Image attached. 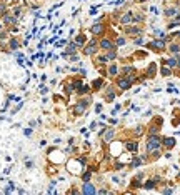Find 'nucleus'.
<instances>
[{"label":"nucleus","mask_w":180,"mask_h":195,"mask_svg":"<svg viewBox=\"0 0 180 195\" xmlns=\"http://www.w3.org/2000/svg\"><path fill=\"white\" fill-rule=\"evenodd\" d=\"M98 47L102 48V50H112V48H114V43L110 42L109 39H102L100 43H98Z\"/></svg>","instance_id":"obj_13"},{"label":"nucleus","mask_w":180,"mask_h":195,"mask_svg":"<svg viewBox=\"0 0 180 195\" xmlns=\"http://www.w3.org/2000/svg\"><path fill=\"white\" fill-rule=\"evenodd\" d=\"M2 20H4V24L5 25H13V24H17V19L15 17H12V15H2Z\"/></svg>","instance_id":"obj_17"},{"label":"nucleus","mask_w":180,"mask_h":195,"mask_svg":"<svg viewBox=\"0 0 180 195\" xmlns=\"http://www.w3.org/2000/svg\"><path fill=\"white\" fill-rule=\"evenodd\" d=\"M117 87H118V89H120V90H129L130 89V87H132V82H130V80H129V78H117Z\"/></svg>","instance_id":"obj_8"},{"label":"nucleus","mask_w":180,"mask_h":195,"mask_svg":"<svg viewBox=\"0 0 180 195\" xmlns=\"http://www.w3.org/2000/svg\"><path fill=\"white\" fill-rule=\"evenodd\" d=\"M125 32L127 33H142V28L140 27H127Z\"/></svg>","instance_id":"obj_24"},{"label":"nucleus","mask_w":180,"mask_h":195,"mask_svg":"<svg viewBox=\"0 0 180 195\" xmlns=\"http://www.w3.org/2000/svg\"><path fill=\"white\" fill-rule=\"evenodd\" d=\"M47 92H48V89H47V87H45V85H40V94H42V95H45Z\"/></svg>","instance_id":"obj_35"},{"label":"nucleus","mask_w":180,"mask_h":195,"mask_svg":"<svg viewBox=\"0 0 180 195\" xmlns=\"http://www.w3.org/2000/svg\"><path fill=\"white\" fill-rule=\"evenodd\" d=\"M92 103V97H85V98H80V100L75 103L74 107V115H82V113H85L87 107Z\"/></svg>","instance_id":"obj_3"},{"label":"nucleus","mask_w":180,"mask_h":195,"mask_svg":"<svg viewBox=\"0 0 180 195\" xmlns=\"http://www.w3.org/2000/svg\"><path fill=\"white\" fill-rule=\"evenodd\" d=\"M144 133H145V127L144 125H138L137 130H135V135H144Z\"/></svg>","instance_id":"obj_30"},{"label":"nucleus","mask_w":180,"mask_h":195,"mask_svg":"<svg viewBox=\"0 0 180 195\" xmlns=\"http://www.w3.org/2000/svg\"><path fill=\"white\" fill-rule=\"evenodd\" d=\"M172 74H173V70L170 68V67H167V65H164L160 68V75H164V77H170Z\"/></svg>","instance_id":"obj_20"},{"label":"nucleus","mask_w":180,"mask_h":195,"mask_svg":"<svg viewBox=\"0 0 180 195\" xmlns=\"http://www.w3.org/2000/svg\"><path fill=\"white\" fill-rule=\"evenodd\" d=\"M162 192H164L165 195H170V194H172V192H173V188H164V190H162Z\"/></svg>","instance_id":"obj_37"},{"label":"nucleus","mask_w":180,"mask_h":195,"mask_svg":"<svg viewBox=\"0 0 180 195\" xmlns=\"http://www.w3.org/2000/svg\"><path fill=\"white\" fill-rule=\"evenodd\" d=\"M127 147V150H130V152H135V150H137L138 148V142H135V140H130L129 144L125 145Z\"/></svg>","instance_id":"obj_21"},{"label":"nucleus","mask_w":180,"mask_h":195,"mask_svg":"<svg viewBox=\"0 0 180 195\" xmlns=\"http://www.w3.org/2000/svg\"><path fill=\"white\" fill-rule=\"evenodd\" d=\"M123 43H125V39H123V37H118V39L115 40V45H123Z\"/></svg>","instance_id":"obj_34"},{"label":"nucleus","mask_w":180,"mask_h":195,"mask_svg":"<svg viewBox=\"0 0 180 195\" xmlns=\"http://www.w3.org/2000/svg\"><path fill=\"white\" fill-rule=\"evenodd\" d=\"M107 60H109V59H107V57H98V59H97V62H102V63H107Z\"/></svg>","instance_id":"obj_38"},{"label":"nucleus","mask_w":180,"mask_h":195,"mask_svg":"<svg viewBox=\"0 0 180 195\" xmlns=\"http://www.w3.org/2000/svg\"><path fill=\"white\" fill-rule=\"evenodd\" d=\"M13 13H15V15H20V7H15V10H13Z\"/></svg>","instance_id":"obj_43"},{"label":"nucleus","mask_w":180,"mask_h":195,"mask_svg":"<svg viewBox=\"0 0 180 195\" xmlns=\"http://www.w3.org/2000/svg\"><path fill=\"white\" fill-rule=\"evenodd\" d=\"M138 2H145V0H138Z\"/></svg>","instance_id":"obj_46"},{"label":"nucleus","mask_w":180,"mask_h":195,"mask_svg":"<svg viewBox=\"0 0 180 195\" xmlns=\"http://www.w3.org/2000/svg\"><path fill=\"white\" fill-rule=\"evenodd\" d=\"M155 74H157V63L155 62H152L149 65V68H147V72H145V75H147V77H155Z\"/></svg>","instance_id":"obj_15"},{"label":"nucleus","mask_w":180,"mask_h":195,"mask_svg":"<svg viewBox=\"0 0 180 195\" xmlns=\"http://www.w3.org/2000/svg\"><path fill=\"white\" fill-rule=\"evenodd\" d=\"M179 13H180V10H179L177 5H173V7H167L164 10V15L167 17V19H173V17H177Z\"/></svg>","instance_id":"obj_7"},{"label":"nucleus","mask_w":180,"mask_h":195,"mask_svg":"<svg viewBox=\"0 0 180 195\" xmlns=\"http://www.w3.org/2000/svg\"><path fill=\"white\" fill-rule=\"evenodd\" d=\"M107 59L109 60H112V59H115V52H110L109 55H107Z\"/></svg>","instance_id":"obj_40"},{"label":"nucleus","mask_w":180,"mask_h":195,"mask_svg":"<svg viewBox=\"0 0 180 195\" xmlns=\"http://www.w3.org/2000/svg\"><path fill=\"white\" fill-rule=\"evenodd\" d=\"M83 43H85V39H83V35H78L77 40H75V45H77V47H80V45H83Z\"/></svg>","instance_id":"obj_28"},{"label":"nucleus","mask_w":180,"mask_h":195,"mask_svg":"<svg viewBox=\"0 0 180 195\" xmlns=\"http://www.w3.org/2000/svg\"><path fill=\"white\" fill-rule=\"evenodd\" d=\"M135 43H137V45H142V43H144V39H142V37H138V39H135Z\"/></svg>","instance_id":"obj_39"},{"label":"nucleus","mask_w":180,"mask_h":195,"mask_svg":"<svg viewBox=\"0 0 180 195\" xmlns=\"http://www.w3.org/2000/svg\"><path fill=\"white\" fill-rule=\"evenodd\" d=\"M105 94H107V100H114V98H115V92H114L112 87H107Z\"/></svg>","instance_id":"obj_22"},{"label":"nucleus","mask_w":180,"mask_h":195,"mask_svg":"<svg viewBox=\"0 0 180 195\" xmlns=\"http://www.w3.org/2000/svg\"><path fill=\"white\" fill-rule=\"evenodd\" d=\"M177 25H180V13L177 17H173L172 19V22L168 24V28H173V27H177Z\"/></svg>","instance_id":"obj_23"},{"label":"nucleus","mask_w":180,"mask_h":195,"mask_svg":"<svg viewBox=\"0 0 180 195\" xmlns=\"http://www.w3.org/2000/svg\"><path fill=\"white\" fill-rule=\"evenodd\" d=\"M85 162V159H72L68 160V164H67V168L70 173H75V175H80L82 173V164Z\"/></svg>","instance_id":"obj_2"},{"label":"nucleus","mask_w":180,"mask_h":195,"mask_svg":"<svg viewBox=\"0 0 180 195\" xmlns=\"http://www.w3.org/2000/svg\"><path fill=\"white\" fill-rule=\"evenodd\" d=\"M89 89H90L89 85H82V87H80V89H78V94H80V95L87 94V92H89Z\"/></svg>","instance_id":"obj_31"},{"label":"nucleus","mask_w":180,"mask_h":195,"mask_svg":"<svg viewBox=\"0 0 180 195\" xmlns=\"http://www.w3.org/2000/svg\"><path fill=\"white\" fill-rule=\"evenodd\" d=\"M102 135H103V142H105V144H110L112 138L115 137V129H109L105 133H102ZM102 135H100V137H102Z\"/></svg>","instance_id":"obj_12"},{"label":"nucleus","mask_w":180,"mask_h":195,"mask_svg":"<svg viewBox=\"0 0 180 195\" xmlns=\"http://www.w3.org/2000/svg\"><path fill=\"white\" fill-rule=\"evenodd\" d=\"M95 187L92 185L90 182H83V187H82V194H85V195H94L95 194Z\"/></svg>","instance_id":"obj_11"},{"label":"nucleus","mask_w":180,"mask_h":195,"mask_svg":"<svg viewBox=\"0 0 180 195\" xmlns=\"http://www.w3.org/2000/svg\"><path fill=\"white\" fill-rule=\"evenodd\" d=\"M25 165H27V168H32V167H33V164H32V162H28V160H27V164H25Z\"/></svg>","instance_id":"obj_44"},{"label":"nucleus","mask_w":180,"mask_h":195,"mask_svg":"<svg viewBox=\"0 0 180 195\" xmlns=\"http://www.w3.org/2000/svg\"><path fill=\"white\" fill-rule=\"evenodd\" d=\"M162 63L167 65V67H170L172 70H177V57H175V55L168 57V59H164V60H162Z\"/></svg>","instance_id":"obj_10"},{"label":"nucleus","mask_w":180,"mask_h":195,"mask_svg":"<svg viewBox=\"0 0 180 195\" xmlns=\"http://www.w3.org/2000/svg\"><path fill=\"white\" fill-rule=\"evenodd\" d=\"M90 177H92V173H90V172H85V173L82 175L83 182H89V180H90Z\"/></svg>","instance_id":"obj_33"},{"label":"nucleus","mask_w":180,"mask_h":195,"mask_svg":"<svg viewBox=\"0 0 180 195\" xmlns=\"http://www.w3.org/2000/svg\"><path fill=\"white\" fill-rule=\"evenodd\" d=\"M92 85H94V89H95V90H98V87H100V85H103V82L100 80V78H97V80H95V82L92 83Z\"/></svg>","instance_id":"obj_32"},{"label":"nucleus","mask_w":180,"mask_h":195,"mask_svg":"<svg viewBox=\"0 0 180 195\" xmlns=\"http://www.w3.org/2000/svg\"><path fill=\"white\" fill-rule=\"evenodd\" d=\"M90 32H92V35H100L103 32V25L102 24H95L94 27L90 28Z\"/></svg>","instance_id":"obj_18"},{"label":"nucleus","mask_w":180,"mask_h":195,"mask_svg":"<svg viewBox=\"0 0 180 195\" xmlns=\"http://www.w3.org/2000/svg\"><path fill=\"white\" fill-rule=\"evenodd\" d=\"M117 72H118L117 65H110V67H109V75H110V77H115V75H117Z\"/></svg>","instance_id":"obj_25"},{"label":"nucleus","mask_w":180,"mask_h":195,"mask_svg":"<svg viewBox=\"0 0 180 195\" xmlns=\"http://www.w3.org/2000/svg\"><path fill=\"white\" fill-rule=\"evenodd\" d=\"M177 177H179V180H180V172H179V175H177Z\"/></svg>","instance_id":"obj_45"},{"label":"nucleus","mask_w":180,"mask_h":195,"mask_svg":"<svg viewBox=\"0 0 180 195\" xmlns=\"http://www.w3.org/2000/svg\"><path fill=\"white\" fill-rule=\"evenodd\" d=\"M175 144L177 142L173 137H162V148H165V150H172Z\"/></svg>","instance_id":"obj_6"},{"label":"nucleus","mask_w":180,"mask_h":195,"mask_svg":"<svg viewBox=\"0 0 180 195\" xmlns=\"http://www.w3.org/2000/svg\"><path fill=\"white\" fill-rule=\"evenodd\" d=\"M133 22V17H132V13H125V15H122L120 17V24L122 25H127V24H132Z\"/></svg>","instance_id":"obj_16"},{"label":"nucleus","mask_w":180,"mask_h":195,"mask_svg":"<svg viewBox=\"0 0 180 195\" xmlns=\"http://www.w3.org/2000/svg\"><path fill=\"white\" fill-rule=\"evenodd\" d=\"M145 148H147V152H153V150H158V148H162V137L158 135V133H155V135H149V138H147V142H145Z\"/></svg>","instance_id":"obj_1"},{"label":"nucleus","mask_w":180,"mask_h":195,"mask_svg":"<svg viewBox=\"0 0 180 195\" xmlns=\"http://www.w3.org/2000/svg\"><path fill=\"white\" fill-rule=\"evenodd\" d=\"M149 48L153 52H164L165 48H167V40L164 39H155L152 40V42L149 43Z\"/></svg>","instance_id":"obj_4"},{"label":"nucleus","mask_w":180,"mask_h":195,"mask_svg":"<svg viewBox=\"0 0 180 195\" xmlns=\"http://www.w3.org/2000/svg\"><path fill=\"white\" fill-rule=\"evenodd\" d=\"M153 35H155L157 37V39H167V37H165V33H164V32H162V30H155V32H153Z\"/></svg>","instance_id":"obj_29"},{"label":"nucleus","mask_w":180,"mask_h":195,"mask_svg":"<svg viewBox=\"0 0 180 195\" xmlns=\"http://www.w3.org/2000/svg\"><path fill=\"white\" fill-rule=\"evenodd\" d=\"M168 52L172 55H177L180 52V43L179 42H170L168 43Z\"/></svg>","instance_id":"obj_14"},{"label":"nucleus","mask_w":180,"mask_h":195,"mask_svg":"<svg viewBox=\"0 0 180 195\" xmlns=\"http://www.w3.org/2000/svg\"><path fill=\"white\" fill-rule=\"evenodd\" d=\"M175 57H177V70H180V52L175 55Z\"/></svg>","instance_id":"obj_36"},{"label":"nucleus","mask_w":180,"mask_h":195,"mask_svg":"<svg viewBox=\"0 0 180 195\" xmlns=\"http://www.w3.org/2000/svg\"><path fill=\"white\" fill-rule=\"evenodd\" d=\"M160 125L162 124H153V125H150V129H149V135H155V133H158L160 132Z\"/></svg>","instance_id":"obj_19"},{"label":"nucleus","mask_w":180,"mask_h":195,"mask_svg":"<svg viewBox=\"0 0 180 195\" xmlns=\"http://www.w3.org/2000/svg\"><path fill=\"white\" fill-rule=\"evenodd\" d=\"M19 47H20L19 40H17V39H10V48H12V50H17Z\"/></svg>","instance_id":"obj_26"},{"label":"nucleus","mask_w":180,"mask_h":195,"mask_svg":"<svg viewBox=\"0 0 180 195\" xmlns=\"http://www.w3.org/2000/svg\"><path fill=\"white\" fill-rule=\"evenodd\" d=\"M112 182H114V183H120V180H118V177H112Z\"/></svg>","instance_id":"obj_42"},{"label":"nucleus","mask_w":180,"mask_h":195,"mask_svg":"<svg viewBox=\"0 0 180 195\" xmlns=\"http://www.w3.org/2000/svg\"><path fill=\"white\" fill-rule=\"evenodd\" d=\"M75 50H77V45H75L74 42H70V43H68V47H67V52H65V54H74Z\"/></svg>","instance_id":"obj_27"},{"label":"nucleus","mask_w":180,"mask_h":195,"mask_svg":"<svg viewBox=\"0 0 180 195\" xmlns=\"http://www.w3.org/2000/svg\"><path fill=\"white\" fill-rule=\"evenodd\" d=\"M98 52V43L95 40H90V43H87L85 48H83V54L85 55H95Z\"/></svg>","instance_id":"obj_5"},{"label":"nucleus","mask_w":180,"mask_h":195,"mask_svg":"<svg viewBox=\"0 0 180 195\" xmlns=\"http://www.w3.org/2000/svg\"><path fill=\"white\" fill-rule=\"evenodd\" d=\"M24 133H25L27 137H30V135H32V129H25V130H24Z\"/></svg>","instance_id":"obj_41"},{"label":"nucleus","mask_w":180,"mask_h":195,"mask_svg":"<svg viewBox=\"0 0 180 195\" xmlns=\"http://www.w3.org/2000/svg\"><path fill=\"white\" fill-rule=\"evenodd\" d=\"M122 148H123V145H122L120 142L112 144V145H110V153H112L114 157H120L122 155Z\"/></svg>","instance_id":"obj_9"}]
</instances>
